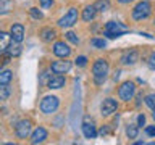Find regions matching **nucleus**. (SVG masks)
<instances>
[{
    "label": "nucleus",
    "mask_w": 155,
    "mask_h": 145,
    "mask_svg": "<svg viewBox=\"0 0 155 145\" xmlns=\"http://www.w3.org/2000/svg\"><path fill=\"white\" fill-rule=\"evenodd\" d=\"M91 44H92V47H95V48H105V45H107V42L102 40V39H92Z\"/></svg>",
    "instance_id": "25"
},
{
    "label": "nucleus",
    "mask_w": 155,
    "mask_h": 145,
    "mask_svg": "<svg viewBox=\"0 0 155 145\" xmlns=\"http://www.w3.org/2000/svg\"><path fill=\"white\" fill-rule=\"evenodd\" d=\"M12 77H13V72L10 69H2L0 71V85H8L12 82Z\"/></svg>",
    "instance_id": "20"
},
{
    "label": "nucleus",
    "mask_w": 155,
    "mask_h": 145,
    "mask_svg": "<svg viewBox=\"0 0 155 145\" xmlns=\"http://www.w3.org/2000/svg\"><path fill=\"white\" fill-rule=\"evenodd\" d=\"M45 139H47V130L44 127L34 129V132L31 134V142L32 143H42Z\"/></svg>",
    "instance_id": "15"
},
{
    "label": "nucleus",
    "mask_w": 155,
    "mask_h": 145,
    "mask_svg": "<svg viewBox=\"0 0 155 145\" xmlns=\"http://www.w3.org/2000/svg\"><path fill=\"white\" fill-rule=\"evenodd\" d=\"M120 3H129V2H133V0H118Z\"/></svg>",
    "instance_id": "37"
},
{
    "label": "nucleus",
    "mask_w": 155,
    "mask_h": 145,
    "mask_svg": "<svg viewBox=\"0 0 155 145\" xmlns=\"http://www.w3.org/2000/svg\"><path fill=\"white\" fill-rule=\"evenodd\" d=\"M31 129H32V124L29 119H21L18 121L16 126H15V132L19 139H26L29 134H31Z\"/></svg>",
    "instance_id": "6"
},
{
    "label": "nucleus",
    "mask_w": 155,
    "mask_h": 145,
    "mask_svg": "<svg viewBox=\"0 0 155 145\" xmlns=\"http://www.w3.org/2000/svg\"><path fill=\"white\" fill-rule=\"evenodd\" d=\"M65 77H63L61 74H55V76H52L50 79L47 81V87L48 89H61L63 85H65Z\"/></svg>",
    "instance_id": "14"
},
{
    "label": "nucleus",
    "mask_w": 155,
    "mask_h": 145,
    "mask_svg": "<svg viewBox=\"0 0 155 145\" xmlns=\"http://www.w3.org/2000/svg\"><path fill=\"white\" fill-rule=\"evenodd\" d=\"M149 68L150 69H155V53H152L149 56Z\"/></svg>",
    "instance_id": "31"
},
{
    "label": "nucleus",
    "mask_w": 155,
    "mask_h": 145,
    "mask_svg": "<svg viewBox=\"0 0 155 145\" xmlns=\"http://www.w3.org/2000/svg\"><path fill=\"white\" fill-rule=\"evenodd\" d=\"M41 7L42 8H50L52 7V0H41Z\"/></svg>",
    "instance_id": "32"
},
{
    "label": "nucleus",
    "mask_w": 155,
    "mask_h": 145,
    "mask_svg": "<svg viewBox=\"0 0 155 145\" xmlns=\"http://www.w3.org/2000/svg\"><path fill=\"white\" fill-rule=\"evenodd\" d=\"M137 134H139V129H137L136 124H128L126 126V135H128L129 139H136Z\"/></svg>",
    "instance_id": "22"
},
{
    "label": "nucleus",
    "mask_w": 155,
    "mask_h": 145,
    "mask_svg": "<svg viewBox=\"0 0 155 145\" xmlns=\"http://www.w3.org/2000/svg\"><path fill=\"white\" fill-rule=\"evenodd\" d=\"M95 13H97V10H95L94 5H87V7L82 10V19H84V21H92L95 16Z\"/></svg>",
    "instance_id": "18"
},
{
    "label": "nucleus",
    "mask_w": 155,
    "mask_h": 145,
    "mask_svg": "<svg viewBox=\"0 0 155 145\" xmlns=\"http://www.w3.org/2000/svg\"><path fill=\"white\" fill-rule=\"evenodd\" d=\"M145 105L149 106V108H155V94H150L145 97Z\"/></svg>",
    "instance_id": "26"
},
{
    "label": "nucleus",
    "mask_w": 155,
    "mask_h": 145,
    "mask_svg": "<svg viewBox=\"0 0 155 145\" xmlns=\"http://www.w3.org/2000/svg\"><path fill=\"white\" fill-rule=\"evenodd\" d=\"M47 76H48V72H42V77H41V84H42V85L45 84V79H47Z\"/></svg>",
    "instance_id": "36"
},
{
    "label": "nucleus",
    "mask_w": 155,
    "mask_h": 145,
    "mask_svg": "<svg viewBox=\"0 0 155 145\" xmlns=\"http://www.w3.org/2000/svg\"><path fill=\"white\" fill-rule=\"evenodd\" d=\"M76 21H78V10L76 8H70L65 16L60 18L58 26L60 27H71L73 24H76Z\"/></svg>",
    "instance_id": "7"
},
{
    "label": "nucleus",
    "mask_w": 155,
    "mask_h": 145,
    "mask_svg": "<svg viewBox=\"0 0 155 145\" xmlns=\"http://www.w3.org/2000/svg\"><path fill=\"white\" fill-rule=\"evenodd\" d=\"M10 36H12V40L21 44L23 39H24V26H23V24H19V23L13 24L12 29H10Z\"/></svg>",
    "instance_id": "11"
},
{
    "label": "nucleus",
    "mask_w": 155,
    "mask_h": 145,
    "mask_svg": "<svg viewBox=\"0 0 155 145\" xmlns=\"http://www.w3.org/2000/svg\"><path fill=\"white\" fill-rule=\"evenodd\" d=\"M145 132H147V135H155V126H149V127H145Z\"/></svg>",
    "instance_id": "33"
},
{
    "label": "nucleus",
    "mask_w": 155,
    "mask_h": 145,
    "mask_svg": "<svg viewBox=\"0 0 155 145\" xmlns=\"http://www.w3.org/2000/svg\"><path fill=\"white\" fill-rule=\"evenodd\" d=\"M81 127H82V134H84L86 139H95L97 137V129H95V124H94L92 119L84 118Z\"/></svg>",
    "instance_id": "8"
},
{
    "label": "nucleus",
    "mask_w": 155,
    "mask_h": 145,
    "mask_svg": "<svg viewBox=\"0 0 155 145\" xmlns=\"http://www.w3.org/2000/svg\"><path fill=\"white\" fill-rule=\"evenodd\" d=\"M66 39H68V40H70L71 44H79V39H78V37H76V34H74V32H71V31H70V32H66Z\"/></svg>",
    "instance_id": "28"
},
{
    "label": "nucleus",
    "mask_w": 155,
    "mask_h": 145,
    "mask_svg": "<svg viewBox=\"0 0 155 145\" xmlns=\"http://www.w3.org/2000/svg\"><path fill=\"white\" fill-rule=\"evenodd\" d=\"M10 42H12V36L3 31H0V53H3L7 50V47L10 45Z\"/></svg>",
    "instance_id": "17"
},
{
    "label": "nucleus",
    "mask_w": 155,
    "mask_h": 145,
    "mask_svg": "<svg viewBox=\"0 0 155 145\" xmlns=\"http://www.w3.org/2000/svg\"><path fill=\"white\" fill-rule=\"evenodd\" d=\"M53 53L60 58H66V56H70L71 48L68 47L65 42H55V45H53Z\"/></svg>",
    "instance_id": "12"
},
{
    "label": "nucleus",
    "mask_w": 155,
    "mask_h": 145,
    "mask_svg": "<svg viewBox=\"0 0 155 145\" xmlns=\"http://www.w3.org/2000/svg\"><path fill=\"white\" fill-rule=\"evenodd\" d=\"M10 94H12V90L8 85H0V100H7Z\"/></svg>",
    "instance_id": "24"
},
{
    "label": "nucleus",
    "mask_w": 155,
    "mask_h": 145,
    "mask_svg": "<svg viewBox=\"0 0 155 145\" xmlns=\"http://www.w3.org/2000/svg\"><path fill=\"white\" fill-rule=\"evenodd\" d=\"M55 36H57V32H55V29H52V27H44L41 31V37H42L44 42H52L53 39H55Z\"/></svg>",
    "instance_id": "16"
},
{
    "label": "nucleus",
    "mask_w": 155,
    "mask_h": 145,
    "mask_svg": "<svg viewBox=\"0 0 155 145\" xmlns=\"http://www.w3.org/2000/svg\"><path fill=\"white\" fill-rule=\"evenodd\" d=\"M152 13V7H150V3L147 0H142V2H139L137 5L134 7L133 10V18L136 21H142V19L149 18V14Z\"/></svg>",
    "instance_id": "4"
},
{
    "label": "nucleus",
    "mask_w": 155,
    "mask_h": 145,
    "mask_svg": "<svg viewBox=\"0 0 155 145\" xmlns=\"http://www.w3.org/2000/svg\"><path fill=\"white\" fill-rule=\"evenodd\" d=\"M129 29L121 23H116V21H110L105 24V36L108 39H118L121 37L123 34H126Z\"/></svg>",
    "instance_id": "1"
},
{
    "label": "nucleus",
    "mask_w": 155,
    "mask_h": 145,
    "mask_svg": "<svg viewBox=\"0 0 155 145\" xmlns=\"http://www.w3.org/2000/svg\"><path fill=\"white\" fill-rule=\"evenodd\" d=\"M31 16L34 18V19H42V11L39 8H31Z\"/></svg>",
    "instance_id": "27"
},
{
    "label": "nucleus",
    "mask_w": 155,
    "mask_h": 145,
    "mask_svg": "<svg viewBox=\"0 0 155 145\" xmlns=\"http://www.w3.org/2000/svg\"><path fill=\"white\" fill-rule=\"evenodd\" d=\"M50 69L55 72V74H65L71 69V61L68 60H58V61H53Z\"/></svg>",
    "instance_id": "9"
},
{
    "label": "nucleus",
    "mask_w": 155,
    "mask_h": 145,
    "mask_svg": "<svg viewBox=\"0 0 155 145\" xmlns=\"http://www.w3.org/2000/svg\"><path fill=\"white\" fill-rule=\"evenodd\" d=\"M94 7L97 11H107L110 8V3H108V0H99V2H95Z\"/></svg>",
    "instance_id": "23"
},
{
    "label": "nucleus",
    "mask_w": 155,
    "mask_h": 145,
    "mask_svg": "<svg viewBox=\"0 0 155 145\" xmlns=\"http://www.w3.org/2000/svg\"><path fill=\"white\" fill-rule=\"evenodd\" d=\"M58 105H60L58 97L47 95V97H44L42 102H41V111L45 113V114H52V113H55V111L58 110Z\"/></svg>",
    "instance_id": "3"
},
{
    "label": "nucleus",
    "mask_w": 155,
    "mask_h": 145,
    "mask_svg": "<svg viewBox=\"0 0 155 145\" xmlns=\"http://www.w3.org/2000/svg\"><path fill=\"white\" fill-rule=\"evenodd\" d=\"M134 94H136V85H134V82H131V81L123 82V84L120 85V89H118L120 98H121V100H124V102L133 100Z\"/></svg>",
    "instance_id": "5"
},
{
    "label": "nucleus",
    "mask_w": 155,
    "mask_h": 145,
    "mask_svg": "<svg viewBox=\"0 0 155 145\" xmlns=\"http://www.w3.org/2000/svg\"><path fill=\"white\" fill-rule=\"evenodd\" d=\"M116 108H118V103L113 98H105L100 105V113L104 116H110L111 113H115Z\"/></svg>",
    "instance_id": "10"
},
{
    "label": "nucleus",
    "mask_w": 155,
    "mask_h": 145,
    "mask_svg": "<svg viewBox=\"0 0 155 145\" xmlns=\"http://www.w3.org/2000/svg\"><path fill=\"white\" fill-rule=\"evenodd\" d=\"M153 110V113H152V118H153V121H155V108H152Z\"/></svg>",
    "instance_id": "38"
},
{
    "label": "nucleus",
    "mask_w": 155,
    "mask_h": 145,
    "mask_svg": "<svg viewBox=\"0 0 155 145\" xmlns=\"http://www.w3.org/2000/svg\"><path fill=\"white\" fill-rule=\"evenodd\" d=\"M86 65H87V58H86V56H78V58H76V66L84 68Z\"/></svg>",
    "instance_id": "29"
},
{
    "label": "nucleus",
    "mask_w": 155,
    "mask_h": 145,
    "mask_svg": "<svg viewBox=\"0 0 155 145\" xmlns=\"http://www.w3.org/2000/svg\"><path fill=\"white\" fill-rule=\"evenodd\" d=\"M137 124H139V126H144V124H145V116H144V114H139V116H137Z\"/></svg>",
    "instance_id": "34"
},
{
    "label": "nucleus",
    "mask_w": 155,
    "mask_h": 145,
    "mask_svg": "<svg viewBox=\"0 0 155 145\" xmlns=\"http://www.w3.org/2000/svg\"><path fill=\"white\" fill-rule=\"evenodd\" d=\"M92 74L95 77V82L97 84H102V82L105 81L107 74H108V63L105 60H97L94 63V66H92Z\"/></svg>",
    "instance_id": "2"
},
{
    "label": "nucleus",
    "mask_w": 155,
    "mask_h": 145,
    "mask_svg": "<svg viewBox=\"0 0 155 145\" xmlns=\"http://www.w3.org/2000/svg\"><path fill=\"white\" fill-rule=\"evenodd\" d=\"M13 8L12 0H0V14H7L10 13V10Z\"/></svg>",
    "instance_id": "21"
},
{
    "label": "nucleus",
    "mask_w": 155,
    "mask_h": 145,
    "mask_svg": "<svg viewBox=\"0 0 155 145\" xmlns=\"http://www.w3.org/2000/svg\"><path fill=\"white\" fill-rule=\"evenodd\" d=\"M8 53L10 56H18L19 53H21V45H19V42H15V40H12L10 42V45L7 47V50H5Z\"/></svg>",
    "instance_id": "19"
},
{
    "label": "nucleus",
    "mask_w": 155,
    "mask_h": 145,
    "mask_svg": "<svg viewBox=\"0 0 155 145\" xmlns=\"http://www.w3.org/2000/svg\"><path fill=\"white\" fill-rule=\"evenodd\" d=\"M10 58H12V56H10L8 53H5V55H3L2 58H0V68H3L5 65H7V63L10 61Z\"/></svg>",
    "instance_id": "30"
},
{
    "label": "nucleus",
    "mask_w": 155,
    "mask_h": 145,
    "mask_svg": "<svg viewBox=\"0 0 155 145\" xmlns=\"http://www.w3.org/2000/svg\"><path fill=\"white\" fill-rule=\"evenodd\" d=\"M137 60H139L137 50H128V52L123 53V56H121V63H123V65H129V66L134 65Z\"/></svg>",
    "instance_id": "13"
},
{
    "label": "nucleus",
    "mask_w": 155,
    "mask_h": 145,
    "mask_svg": "<svg viewBox=\"0 0 155 145\" xmlns=\"http://www.w3.org/2000/svg\"><path fill=\"white\" fill-rule=\"evenodd\" d=\"M108 132H110V130H108V127H107V126H104V127L99 130V134H100V135H107Z\"/></svg>",
    "instance_id": "35"
}]
</instances>
